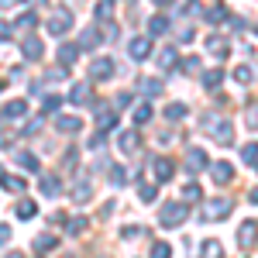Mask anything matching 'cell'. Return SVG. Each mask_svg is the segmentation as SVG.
I'll return each instance as SVG.
<instances>
[{
	"mask_svg": "<svg viewBox=\"0 0 258 258\" xmlns=\"http://www.w3.org/2000/svg\"><path fill=\"white\" fill-rule=\"evenodd\" d=\"M165 117H169V120L186 117V103H169V107H165Z\"/></svg>",
	"mask_w": 258,
	"mask_h": 258,
	"instance_id": "f1b7e54d",
	"label": "cell"
},
{
	"mask_svg": "<svg viewBox=\"0 0 258 258\" xmlns=\"http://www.w3.org/2000/svg\"><path fill=\"white\" fill-rule=\"evenodd\" d=\"M152 258H172V248L165 241H159V244H152Z\"/></svg>",
	"mask_w": 258,
	"mask_h": 258,
	"instance_id": "d590c367",
	"label": "cell"
},
{
	"mask_svg": "<svg viewBox=\"0 0 258 258\" xmlns=\"http://www.w3.org/2000/svg\"><path fill=\"white\" fill-rule=\"evenodd\" d=\"M207 45H210V52H214L217 59H227V45H224V41H220V38H210V41H207Z\"/></svg>",
	"mask_w": 258,
	"mask_h": 258,
	"instance_id": "836d02e7",
	"label": "cell"
},
{
	"mask_svg": "<svg viewBox=\"0 0 258 258\" xmlns=\"http://www.w3.org/2000/svg\"><path fill=\"white\" fill-rule=\"evenodd\" d=\"M21 52H24V59L38 62V59H41V41H38V38H24V45H21Z\"/></svg>",
	"mask_w": 258,
	"mask_h": 258,
	"instance_id": "7c38bea8",
	"label": "cell"
},
{
	"mask_svg": "<svg viewBox=\"0 0 258 258\" xmlns=\"http://www.w3.org/2000/svg\"><path fill=\"white\" fill-rule=\"evenodd\" d=\"M66 227H69V234H73V238H80L83 231H86V220H83V217H73Z\"/></svg>",
	"mask_w": 258,
	"mask_h": 258,
	"instance_id": "d6a6232c",
	"label": "cell"
},
{
	"mask_svg": "<svg viewBox=\"0 0 258 258\" xmlns=\"http://www.w3.org/2000/svg\"><path fill=\"white\" fill-rule=\"evenodd\" d=\"M210 138L217 141V145H231V141H234V127H231V120H217V124H210Z\"/></svg>",
	"mask_w": 258,
	"mask_h": 258,
	"instance_id": "277c9868",
	"label": "cell"
},
{
	"mask_svg": "<svg viewBox=\"0 0 258 258\" xmlns=\"http://www.w3.org/2000/svg\"><path fill=\"white\" fill-rule=\"evenodd\" d=\"M148 120H152V107H148V103H141L138 110H135V124H148Z\"/></svg>",
	"mask_w": 258,
	"mask_h": 258,
	"instance_id": "e575fe53",
	"label": "cell"
},
{
	"mask_svg": "<svg viewBox=\"0 0 258 258\" xmlns=\"http://www.w3.org/2000/svg\"><path fill=\"white\" fill-rule=\"evenodd\" d=\"M182 200H186V203H197L200 200V186L197 182H186V186H182Z\"/></svg>",
	"mask_w": 258,
	"mask_h": 258,
	"instance_id": "4dcf8cb0",
	"label": "cell"
},
{
	"mask_svg": "<svg viewBox=\"0 0 258 258\" xmlns=\"http://www.w3.org/2000/svg\"><path fill=\"white\" fill-rule=\"evenodd\" d=\"M59 107H62V97H55V93H52V97H45V110H48V114H55Z\"/></svg>",
	"mask_w": 258,
	"mask_h": 258,
	"instance_id": "7bdbcfd3",
	"label": "cell"
},
{
	"mask_svg": "<svg viewBox=\"0 0 258 258\" xmlns=\"http://www.w3.org/2000/svg\"><path fill=\"white\" fill-rule=\"evenodd\" d=\"M172 172H176V165H172L169 159H155V176H159V182H169Z\"/></svg>",
	"mask_w": 258,
	"mask_h": 258,
	"instance_id": "4fadbf2b",
	"label": "cell"
},
{
	"mask_svg": "<svg viewBox=\"0 0 258 258\" xmlns=\"http://www.w3.org/2000/svg\"><path fill=\"white\" fill-rule=\"evenodd\" d=\"M55 127H59L62 135H76V131H80L83 124H80L76 117H59V120H55Z\"/></svg>",
	"mask_w": 258,
	"mask_h": 258,
	"instance_id": "ffe728a7",
	"label": "cell"
},
{
	"mask_svg": "<svg viewBox=\"0 0 258 258\" xmlns=\"http://www.w3.org/2000/svg\"><path fill=\"white\" fill-rule=\"evenodd\" d=\"M200 169H207V152L203 148H189L186 152V172H200Z\"/></svg>",
	"mask_w": 258,
	"mask_h": 258,
	"instance_id": "52a82bcc",
	"label": "cell"
},
{
	"mask_svg": "<svg viewBox=\"0 0 258 258\" xmlns=\"http://www.w3.org/2000/svg\"><path fill=\"white\" fill-rule=\"evenodd\" d=\"M145 234V227H124V238L131 241V238H141Z\"/></svg>",
	"mask_w": 258,
	"mask_h": 258,
	"instance_id": "f6af8a7d",
	"label": "cell"
},
{
	"mask_svg": "<svg viewBox=\"0 0 258 258\" xmlns=\"http://www.w3.org/2000/svg\"><path fill=\"white\" fill-rule=\"evenodd\" d=\"M176 66V52L172 48H162V55H159V69H172Z\"/></svg>",
	"mask_w": 258,
	"mask_h": 258,
	"instance_id": "f546056e",
	"label": "cell"
},
{
	"mask_svg": "<svg viewBox=\"0 0 258 258\" xmlns=\"http://www.w3.org/2000/svg\"><path fill=\"white\" fill-rule=\"evenodd\" d=\"M138 148H141L138 131H124V135H120V152H124V155H135Z\"/></svg>",
	"mask_w": 258,
	"mask_h": 258,
	"instance_id": "ba28073f",
	"label": "cell"
},
{
	"mask_svg": "<svg viewBox=\"0 0 258 258\" xmlns=\"http://www.w3.org/2000/svg\"><path fill=\"white\" fill-rule=\"evenodd\" d=\"M110 14H114V0H100V4H97V18L107 21Z\"/></svg>",
	"mask_w": 258,
	"mask_h": 258,
	"instance_id": "1f68e13d",
	"label": "cell"
},
{
	"mask_svg": "<svg viewBox=\"0 0 258 258\" xmlns=\"http://www.w3.org/2000/svg\"><path fill=\"white\" fill-rule=\"evenodd\" d=\"M7 238H11V227H7V224H0V244H4Z\"/></svg>",
	"mask_w": 258,
	"mask_h": 258,
	"instance_id": "bcb514c9",
	"label": "cell"
},
{
	"mask_svg": "<svg viewBox=\"0 0 258 258\" xmlns=\"http://www.w3.org/2000/svg\"><path fill=\"white\" fill-rule=\"evenodd\" d=\"M220 83H224V69H210V73H203V86H207V90H217Z\"/></svg>",
	"mask_w": 258,
	"mask_h": 258,
	"instance_id": "44dd1931",
	"label": "cell"
},
{
	"mask_svg": "<svg viewBox=\"0 0 258 258\" xmlns=\"http://www.w3.org/2000/svg\"><path fill=\"white\" fill-rule=\"evenodd\" d=\"M155 197H159V186H141V200L145 203H152Z\"/></svg>",
	"mask_w": 258,
	"mask_h": 258,
	"instance_id": "ee69618b",
	"label": "cell"
},
{
	"mask_svg": "<svg viewBox=\"0 0 258 258\" xmlns=\"http://www.w3.org/2000/svg\"><path fill=\"white\" fill-rule=\"evenodd\" d=\"M238 244H241V248H251V244H255V220H244V224H241Z\"/></svg>",
	"mask_w": 258,
	"mask_h": 258,
	"instance_id": "9c48e42d",
	"label": "cell"
},
{
	"mask_svg": "<svg viewBox=\"0 0 258 258\" xmlns=\"http://www.w3.org/2000/svg\"><path fill=\"white\" fill-rule=\"evenodd\" d=\"M7 258H24V255H21V251H11V255H7Z\"/></svg>",
	"mask_w": 258,
	"mask_h": 258,
	"instance_id": "c3c4849f",
	"label": "cell"
},
{
	"mask_svg": "<svg viewBox=\"0 0 258 258\" xmlns=\"http://www.w3.org/2000/svg\"><path fill=\"white\" fill-rule=\"evenodd\" d=\"M69 28H73V14H69L66 7L52 11V18H48V31H52V35H66Z\"/></svg>",
	"mask_w": 258,
	"mask_h": 258,
	"instance_id": "7a4b0ae2",
	"label": "cell"
},
{
	"mask_svg": "<svg viewBox=\"0 0 258 258\" xmlns=\"http://www.w3.org/2000/svg\"><path fill=\"white\" fill-rule=\"evenodd\" d=\"M18 165L24 169V172H38V159H35L31 152H21V155H18Z\"/></svg>",
	"mask_w": 258,
	"mask_h": 258,
	"instance_id": "603a6c76",
	"label": "cell"
},
{
	"mask_svg": "<svg viewBox=\"0 0 258 258\" xmlns=\"http://www.w3.org/2000/svg\"><path fill=\"white\" fill-rule=\"evenodd\" d=\"M155 4H169V0H155Z\"/></svg>",
	"mask_w": 258,
	"mask_h": 258,
	"instance_id": "681fc988",
	"label": "cell"
},
{
	"mask_svg": "<svg viewBox=\"0 0 258 258\" xmlns=\"http://www.w3.org/2000/svg\"><path fill=\"white\" fill-rule=\"evenodd\" d=\"M41 193H45L48 200H55V197L62 193V182H59L55 176H45V179H41Z\"/></svg>",
	"mask_w": 258,
	"mask_h": 258,
	"instance_id": "5bb4252c",
	"label": "cell"
},
{
	"mask_svg": "<svg viewBox=\"0 0 258 258\" xmlns=\"http://www.w3.org/2000/svg\"><path fill=\"white\" fill-rule=\"evenodd\" d=\"M0 182H4V189H11V193H24V179L21 176H0Z\"/></svg>",
	"mask_w": 258,
	"mask_h": 258,
	"instance_id": "7402d4cb",
	"label": "cell"
},
{
	"mask_svg": "<svg viewBox=\"0 0 258 258\" xmlns=\"http://www.w3.org/2000/svg\"><path fill=\"white\" fill-rule=\"evenodd\" d=\"M83 45H80V48H93V45H97V28H86V31H83Z\"/></svg>",
	"mask_w": 258,
	"mask_h": 258,
	"instance_id": "74e56055",
	"label": "cell"
},
{
	"mask_svg": "<svg viewBox=\"0 0 258 258\" xmlns=\"http://www.w3.org/2000/svg\"><path fill=\"white\" fill-rule=\"evenodd\" d=\"M189 217V210L182 207V203H165L159 210V220H162V227H179L182 220Z\"/></svg>",
	"mask_w": 258,
	"mask_h": 258,
	"instance_id": "6da1fadb",
	"label": "cell"
},
{
	"mask_svg": "<svg viewBox=\"0 0 258 258\" xmlns=\"http://www.w3.org/2000/svg\"><path fill=\"white\" fill-rule=\"evenodd\" d=\"M7 35H11V24H4V21H0V38H7Z\"/></svg>",
	"mask_w": 258,
	"mask_h": 258,
	"instance_id": "7dc6e473",
	"label": "cell"
},
{
	"mask_svg": "<svg viewBox=\"0 0 258 258\" xmlns=\"http://www.w3.org/2000/svg\"><path fill=\"white\" fill-rule=\"evenodd\" d=\"M234 80L238 83H251V66H238V69H234Z\"/></svg>",
	"mask_w": 258,
	"mask_h": 258,
	"instance_id": "ab89813d",
	"label": "cell"
},
{
	"mask_svg": "<svg viewBox=\"0 0 258 258\" xmlns=\"http://www.w3.org/2000/svg\"><path fill=\"white\" fill-rule=\"evenodd\" d=\"M165 31H169V18H152L148 21V35L159 38V35H165Z\"/></svg>",
	"mask_w": 258,
	"mask_h": 258,
	"instance_id": "cb8c5ba5",
	"label": "cell"
},
{
	"mask_svg": "<svg viewBox=\"0 0 258 258\" xmlns=\"http://www.w3.org/2000/svg\"><path fill=\"white\" fill-rule=\"evenodd\" d=\"M255 141H248V145H244V152H241V155H244V165H248V169H255Z\"/></svg>",
	"mask_w": 258,
	"mask_h": 258,
	"instance_id": "8d00e7d4",
	"label": "cell"
},
{
	"mask_svg": "<svg viewBox=\"0 0 258 258\" xmlns=\"http://www.w3.org/2000/svg\"><path fill=\"white\" fill-rule=\"evenodd\" d=\"M69 103H76V107L90 103V83H76V86H73V93H69Z\"/></svg>",
	"mask_w": 258,
	"mask_h": 258,
	"instance_id": "8fae6325",
	"label": "cell"
},
{
	"mask_svg": "<svg viewBox=\"0 0 258 258\" xmlns=\"http://www.w3.org/2000/svg\"><path fill=\"white\" fill-rule=\"evenodd\" d=\"M90 197H93V186H90V179H80V182H76V189H73V200H76V203H86Z\"/></svg>",
	"mask_w": 258,
	"mask_h": 258,
	"instance_id": "9a60e30c",
	"label": "cell"
},
{
	"mask_svg": "<svg viewBox=\"0 0 258 258\" xmlns=\"http://www.w3.org/2000/svg\"><path fill=\"white\" fill-rule=\"evenodd\" d=\"M35 210H38V207H35V200H21L18 207H14V214H18L21 220H31V217H35Z\"/></svg>",
	"mask_w": 258,
	"mask_h": 258,
	"instance_id": "d6986e66",
	"label": "cell"
},
{
	"mask_svg": "<svg viewBox=\"0 0 258 258\" xmlns=\"http://www.w3.org/2000/svg\"><path fill=\"white\" fill-rule=\"evenodd\" d=\"M138 90L145 93V97H155V93H162V83H159V80H141Z\"/></svg>",
	"mask_w": 258,
	"mask_h": 258,
	"instance_id": "484cf974",
	"label": "cell"
},
{
	"mask_svg": "<svg viewBox=\"0 0 258 258\" xmlns=\"http://www.w3.org/2000/svg\"><path fill=\"white\" fill-rule=\"evenodd\" d=\"M97 124H100V131H110V127L117 124V114H114V110H103V107H100V110H97Z\"/></svg>",
	"mask_w": 258,
	"mask_h": 258,
	"instance_id": "e0dca14e",
	"label": "cell"
},
{
	"mask_svg": "<svg viewBox=\"0 0 258 258\" xmlns=\"http://www.w3.org/2000/svg\"><path fill=\"white\" fill-rule=\"evenodd\" d=\"M76 59H80V45H62L59 48V62L62 66H73Z\"/></svg>",
	"mask_w": 258,
	"mask_h": 258,
	"instance_id": "2e32d148",
	"label": "cell"
},
{
	"mask_svg": "<svg viewBox=\"0 0 258 258\" xmlns=\"http://www.w3.org/2000/svg\"><path fill=\"white\" fill-rule=\"evenodd\" d=\"M227 214H231V200L220 197V200H210V203H207V210H203V220H224Z\"/></svg>",
	"mask_w": 258,
	"mask_h": 258,
	"instance_id": "3957f363",
	"label": "cell"
},
{
	"mask_svg": "<svg viewBox=\"0 0 258 258\" xmlns=\"http://www.w3.org/2000/svg\"><path fill=\"white\" fill-rule=\"evenodd\" d=\"M110 179H114V186H124V179H127V172H124L120 165H110Z\"/></svg>",
	"mask_w": 258,
	"mask_h": 258,
	"instance_id": "60d3db41",
	"label": "cell"
},
{
	"mask_svg": "<svg viewBox=\"0 0 258 258\" xmlns=\"http://www.w3.org/2000/svg\"><path fill=\"white\" fill-rule=\"evenodd\" d=\"M179 69H182V73H197V69H200V59H197V55H189V59H182V66H179Z\"/></svg>",
	"mask_w": 258,
	"mask_h": 258,
	"instance_id": "b9f144b4",
	"label": "cell"
},
{
	"mask_svg": "<svg viewBox=\"0 0 258 258\" xmlns=\"http://www.w3.org/2000/svg\"><path fill=\"white\" fill-rule=\"evenodd\" d=\"M210 176L217 179V182H231V179H234V169H231L227 162H214V165H210Z\"/></svg>",
	"mask_w": 258,
	"mask_h": 258,
	"instance_id": "30bf717a",
	"label": "cell"
},
{
	"mask_svg": "<svg viewBox=\"0 0 258 258\" xmlns=\"http://www.w3.org/2000/svg\"><path fill=\"white\" fill-rule=\"evenodd\" d=\"M220 255H224L220 241H203V258H220Z\"/></svg>",
	"mask_w": 258,
	"mask_h": 258,
	"instance_id": "83f0119b",
	"label": "cell"
},
{
	"mask_svg": "<svg viewBox=\"0 0 258 258\" xmlns=\"http://www.w3.org/2000/svg\"><path fill=\"white\" fill-rule=\"evenodd\" d=\"M231 18V14H227V7H210V11H207V21H210V24H224V21Z\"/></svg>",
	"mask_w": 258,
	"mask_h": 258,
	"instance_id": "d4e9b609",
	"label": "cell"
},
{
	"mask_svg": "<svg viewBox=\"0 0 258 258\" xmlns=\"http://www.w3.org/2000/svg\"><path fill=\"white\" fill-rule=\"evenodd\" d=\"M55 244H59V238H52V234H38V238H35V248H38V251H52Z\"/></svg>",
	"mask_w": 258,
	"mask_h": 258,
	"instance_id": "4316f807",
	"label": "cell"
},
{
	"mask_svg": "<svg viewBox=\"0 0 258 258\" xmlns=\"http://www.w3.org/2000/svg\"><path fill=\"white\" fill-rule=\"evenodd\" d=\"M0 176H4V165H0Z\"/></svg>",
	"mask_w": 258,
	"mask_h": 258,
	"instance_id": "f907efd6",
	"label": "cell"
},
{
	"mask_svg": "<svg viewBox=\"0 0 258 258\" xmlns=\"http://www.w3.org/2000/svg\"><path fill=\"white\" fill-rule=\"evenodd\" d=\"M127 55H131L135 62L148 59V55H152V41H148V38H131V41H127Z\"/></svg>",
	"mask_w": 258,
	"mask_h": 258,
	"instance_id": "5b68a950",
	"label": "cell"
},
{
	"mask_svg": "<svg viewBox=\"0 0 258 258\" xmlns=\"http://www.w3.org/2000/svg\"><path fill=\"white\" fill-rule=\"evenodd\" d=\"M4 114H7V117H24V114H28V100H11V103L4 107Z\"/></svg>",
	"mask_w": 258,
	"mask_h": 258,
	"instance_id": "ac0fdd59",
	"label": "cell"
},
{
	"mask_svg": "<svg viewBox=\"0 0 258 258\" xmlns=\"http://www.w3.org/2000/svg\"><path fill=\"white\" fill-rule=\"evenodd\" d=\"M90 76H93V80H110V76H114V59H103V55H100V59H93V66H90Z\"/></svg>",
	"mask_w": 258,
	"mask_h": 258,
	"instance_id": "8992f818",
	"label": "cell"
},
{
	"mask_svg": "<svg viewBox=\"0 0 258 258\" xmlns=\"http://www.w3.org/2000/svg\"><path fill=\"white\" fill-rule=\"evenodd\" d=\"M35 24H38V18H35V14H21V18H18V28H21V31H31Z\"/></svg>",
	"mask_w": 258,
	"mask_h": 258,
	"instance_id": "f35d334b",
	"label": "cell"
}]
</instances>
